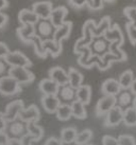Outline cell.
Segmentation results:
<instances>
[{
  "label": "cell",
  "instance_id": "52",
  "mask_svg": "<svg viewBox=\"0 0 136 145\" xmlns=\"http://www.w3.org/2000/svg\"><path fill=\"white\" fill-rule=\"evenodd\" d=\"M9 7V1L8 0H0V11H2L4 8Z\"/></svg>",
  "mask_w": 136,
  "mask_h": 145
},
{
  "label": "cell",
  "instance_id": "4",
  "mask_svg": "<svg viewBox=\"0 0 136 145\" xmlns=\"http://www.w3.org/2000/svg\"><path fill=\"white\" fill-rule=\"evenodd\" d=\"M35 27L36 35L40 36L43 40L53 38L56 28L53 25L50 19H40L38 22L35 24Z\"/></svg>",
  "mask_w": 136,
  "mask_h": 145
},
{
  "label": "cell",
  "instance_id": "45",
  "mask_svg": "<svg viewBox=\"0 0 136 145\" xmlns=\"http://www.w3.org/2000/svg\"><path fill=\"white\" fill-rule=\"evenodd\" d=\"M44 145H64V143L62 142L61 139L56 137H50L47 139V141L45 142Z\"/></svg>",
  "mask_w": 136,
  "mask_h": 145
},
{
  "label": "cell",
  "instance_id": "18",
  "mask_svg": "<svg viewBox=\"0 0 136 145\" xmlns=\"http://www.w3.org/2000/svg\"><path fill=\"white\" fill-rule=\"evenodd\" d=\"M61 103L57 95H43L42 97V106L48 113H55Z\"/></svg>",
  "mask_w": 136,
  "mask_h": 145
},
{
  "label": "cell",
  "instance_id": "10",
  "mask_svg": "<svg viewBox=\"0 0 136 145\" xmlns=\"http://www.w3.org/2000/svg\"><path fill=\"white\" fill-rule=\"evenodd\" d=\"M108 48H110V42L104 38V36L95 37L92 44H89V49L92 55L100 57L108 52Z\"/></svg>",
  "mask_w": 136,
  "mask_h": 145
},
{
  "label": "cell",
  "instance_id": "33",
  "mask_svg": "<svg viewBox=\"0 0 136 145\" xmlns=\"http://www.w3.org/2000/svg\"><path fill=\"white\" fill-rule=\"evenodd\" d=\"M114 61H120V59L115 54H113V53L108 51L106 54H104L103 56H101V61L99 64L97 65V67H98V69L100 71H105V70H108L111 67L112 63H114Z\"/></svg>",
  "mask_w": 136,
  "mask_h": 145
},
{
  "label": "cell",
  "instance_id": "16",
  "mask_svg": "<svg viewBox=\"0 0 136 145\" xmlns=\"http://www.w3.org/2000/svg\"><path fill=\"white\" fill-rule=\"evenodd\" d=\"M121 90L122 89L120 87L119 82H118V80H115V78H108L101 85V91L104 95L117 97Z\"/></svg>",
  "mask_w": 136,
  "mask_h": 145
},
{
  "label": "cell",
  "instance_id": "56",
  "mask_svg": "<svg viewBox=\"0 0 136 145\" xmlns=\"http://www.w3.org/2000/svg\"><path fill=\"white\" fill-rule=\"evenodd\" d=\"M81 145H92V144H89V143H86V144H81Z\"/></svg>",
  "mask_w": 136,
  "mask_h": 145
},
{
  "label": "cell",
  "instance_id": "22",
  "mask_svg": "<svg viewBox=\"0 0 136 145\" xmlns=\"http://www.w3.org/2000/svg\"><path fill=\"white\" fill-rule=\"evenodd\" d=\"M72 31V24L70 21H64V24L57 27L54 32L53 39L59 42H63L64 39H67L70 36V33Z\"/></svg>",
  "mask_w": 136,
  "mask_h": 145
},
{
  "label": "cell",
  "instance_id": "51",
  "mask_svg": "<svg viewBox=\"0 0 136 145\" xmlns=\"http://www.w3.org/2000/svg\"><path fill=\"white\" fill-rule=\"evenodd\" d=\"M4 145H21V142H20V139H17V138H10L8 140V142Z\"/></svg>",
  "mask_w": 136,
  "mask_h": 145
},
{
  "label": "cell",
  "instance_id": "44",
  "mask_svg": "<svg viewBox=\"0 0 136 145\" xmlns=\"http://www.w3.org/2000/svg\"><path fill=\"white\" fill-rule=\"evenodd\" d=\"M105 0H92L89 4V8L92 10H100L103 8V3Z\"/></svg>",
  "mask_w": 136,
  "mask_h": 145
},
{
  "label": "cell",
  "instance_id": "6",
  "mask_svg": "<svg viewBox=\"0 0 136 145\" xmlns=\"http://www.w3.org/2000/svg\"><path fill=\"white\" fill-rule=\"evenodd\" d=\"M117 105V97L114 95H104L98 101L96 105L97 117H103Z\"/></svg>",
  "mask_w": 136,
  "mask_h": 145
},
{
  "label": "cell",
  "instance_id": "26",
  "mask_svg": "<svg viewBox=\"0 0 136 145\" xmlns=\"http://www.w3.org/2000/svg\"><path fill=\"white\" fill-rule=\"evenodd\" d=\"M44 47L46 49V51L48 52V54H50L52 57H57L63 50L62 42L54 40L53 38L44 40Z\"/></svg>",
  "mask_w": 136,
  "mask_h": 145
},
{
  "label": "cell",
  "instance_id": "12",
  "mask_svg": "<svg viewBox=\"0 0 136 145\" xmlns=\"http://www.w3.org/2000/svg\"><path fill=\"white\" fill-rule=\"evenodd\" d=\"M17 36L24 44H31L36 36L35 24H21V27L17 29Z\"/></svg>",
  "mask_w": 136,
  "mask_h": 145
},
{
  "label": "cell",
  "instance_id": "35",
  "mask_svg": "<svg viewBox=\"0 0 136 145\" xmlns=\"http://www.w3.org/2000/svg\"><path fill=\"white\" fill-rule=\"evenodd\" d=\"M31 44H32L33 48H34L35 54L40 57V58H46V57H47L48 52L46 51V49H45V47H44V40H43L40 36L36 35L32 39V42H31Z\"/></svg>",
  "mask_w": 136,
  "mask_h": 145
},
{
  "label": "cell",
  "instance_id": "7",
  "mask_svg": "<svg viewBox=\"0 0 136 145\" xmlns=\"http://www.w3.org/2000/svg\"><path fill=\"white\" fill-rule=\"evenodd\" d=\"M8 133V136L10 138H17L20 139L21 137H24L27 133V124L22 121H18L15 120L13 122H9L7 128L4 130Z\"/></svg>",
  "mask_w": 136,
  "mask_h": 145
},
{
  "label": "cell",
  "instance_id": "11",
  "mask_svg": "<svg viewBox=\"0 0 136 145\" xmlns=\"http://www.w3.org/2000/svg\"><path fill=\"white\" fill-rule=\"evenodd\" d=\"M53 8L51 1H38L32 5V10L40 17V19H49Z\"/></svg>",
  "mask_w": 136,
  "mask_h": 145
},
{
  "label": "cell",
  "instance_id": "20",
  "mask_svg": "<svg viewBox=\"0 0 136 145\" xmlns=\"http://www.w3.org/2000/svg\"><path fill=\"white\" fill-rule=\"evenodd\" d=\"M57 97L62 103H68V104L70 103L71 104L72 102L76 100V89L69 84L61 86Z\"/></svg>",
  "mask_w": 136,
  "mask_h": 145
},
{
  "label": "cell",
  "instance_id": "13",
  "mask_svg": "<svg viewBox=\"0 0 136 145\" xmlns=\"http://www.w3.org/2000/svg\"><path fill=\"white\" fill-rule=\"evenodd\" d=\"M111 24H112V22H111V17H108V16L103 17L98 24H96L95 20L89 19L90 29H92V34H94V36L95 37L103 36L104 33L106 32L108 29L111 28V25H112Z\"/></svg>",
  "mask_w": 136,
  "mask_h": 145
},
{
  "label": "cell",
  "instance_id": "32",
  "mask_svg": "<svg viewBox=\"0 0 136 145\" xmlns=\"http://www.w3.org/2000/svg\"><path fill=\"white\" fill-rule=\"evenodd\" d=\"M55 116L60 121H68L72 117L71 104L61 103V105L59 106L57 110H56Z\"/></svg>",
  "mask_w": 136,
  "mask_h": 145
},
{
  "label": "cell",
  "instance_id": "25",
  "mask_svg": "<svg viewBox=\"0 0 136 145\" xmlns=\"http://www.w3.org/2000/svg\"><path fill=\"white\" fill-rule=\"evenodd\" d=\"M76 99L83 104L88 105L92 99V87L89 85H81L76 89Z\"/></svg>",
  "mask_w": 136,
  "mask_h": 145
},
{
  "label": "cell",
  "instance_id": "38",
  "mask_svg": "<svg viewBox=\"0 0 136 145\" xmlns=\"http://www.w3.org/2000/svg\"><path fill=\"white\" fill-rule=\"evenodd\" d=\"M123 14L129 19V22L136 25V7H127L123 10Z\"/></svg>",
  "mask_w": 136,
  "mask_h": 145
},
{
  "label": "cell",
  "instance_id": "30",
  "mask_svg": "<svg viewBox=\"0 0 136 145\" xmlns=\"http://www.w3.org/2000/svg\"><path fill=\"white\" fill-rule=\"evenodd\" d=\"M134 78L135 77H134V73H133L132 70H125V71H123L120 74L119 78H118V82H119L121 89L122 90H130Z\"/></svg>",
  "mask_w": 136,
  "mask_h": 145
},
{
  "label": "cell",
  "instance_id": "54",
  "mask_svg": "<svg viewBox=\"0 0 136 145\" xmlns=\"http://www.w3.org/2000/svg\"><path fill=\"white\" fill-rule=\"evenodd\" d=\"M132 106L136 109V95H134V100H133V104Z\"/></svg>",
  "mask_w": 136,
  "mask_h": 145
},
{
  "label": "cell",
  "instance_id": "42",
  "mask_svg": "<svg viewBox=\"0 0 136 145\" xmlns=\"http://www.w3.org/2000/svg\"><path fill=\"white\" fill-rule=\"evenodd\" d=\"M90 2H92V0H69V3L76 8H82V7H84L85 4H87L89 7Z\"/></svg>",
  "mask_w": 136,
  "mask_h": 145
},
{
  "label": "cell",
  "instance_id": "17",
  "mask_svg": "<svg viewBox=\"0 0 136 145\" xmlns=\"http://www.w3.org/2000/svg\"><path fill=\"white\" fill-rule=\"evenodd\" d=\"M49 77L57 83L60 86H64L68 84V71H66L62 67H53L49 70Z\"/></svg>",
  "mask_w": 136,
  "mask_h": 145
},
{
  "label": "cell",
  "instance_id": "1",
  "mask_svg": "<svg viewBox=\"0 0 136 145\" xmlns=\"http://www.w3.org/2000/svg\"><path fill=\"white\" fill-rule=\"evenodd\" d=\"M21 92V85L10 75L0 77V93L4 97H12Z\"/></svg>",
  "mask_w": 136,
  "mask_h": 145
},
{
  "label": "cell",
  "instance_id": "9",
  "mask_svg": "<svg viewBox=\"0 0 136 145\" xmlns=\"http://www.w3.org/2000/svg\"><path fill=\"white\" fill-rule=\"evenodd\" d=\"M123 110L120 106L116 105L114 106L110 111H108L105 116V122H104V125L106 127H114V126H117L119 125L121 122L123 121Z\"/></svg>",
  "mask_w": 136,
  "mask_h": 145
},
{
  "label": "cell",
  "instance_id": "39",
  "mask_svg": "<svg viewBox=\"0 0 136 145\" xmlns=\"http://www.w3.org/2000/svg\"><path fill=\"white\" fill-rule=\"evenodd\" d=\"M125 30H127V33H128L129 39L131 41V44H136V25H133L132 24H125Z\"/></svg>",
  "mask_w": 136,
  "mask_h": 145
},
{
  "label": "cell",
  "instance_id": "21",
  "mask_svg": "<svg viewBox=\"0 0 136 145\" xmlns=\"http://www.w3.org/2000/svg\"><path fill=\"white\" fill-rule=\"evenodd\" d=\"M67 15H68L67 8H65L63 5H60L57 8H53V11L51 13V16H50L49 19L53 24V25L55 28H57V27H60V25H62V24H64L65 18H66Z\"/></svg>",
  "mask_w": 136,
  "mask_h": 145
},
{
  "label": "cell",
  "instance_id": "3",
  "mask_svg": "<svg viewBox=\"0 0 136 145\" xmlns=\"http://www.w3.org/2000/svg\"><path fill=\"white\" fill-rule=\"evenodd\" d=\"M5 63L10 67H27L30 68L32 66V61L20 51H13L10 52L4 57Z\"/></svg>",
  "mask_w": 136,
  "mask_h": 145
},
{
  "label": "cell",
  "instance_id": "27",
  "mask_svg": "<svg viewBox=\"0 0 136 145\" xmlns=\"http://www.w3.org/2000/svg\"><path fill=\"white\" fill-rule=\"evenodd\" d=\"M117 105L120 106L122 109L130 107L133 104L134 94L129 90H121L117 95Z\"/></svg>",
  "mask_w": 136,
  "mask_h": 145
},
{
  "label": "cell",
  "instance_id": "2",
  "mask_svg": "<svg viewBox=\"0 0 136 145\" xmlns=\"http://www.w3.org/2000/svg\"><path fill=\"white\" fill-rule=\"evenodd\" d=\"M8 74L14 80H16L20 85L30 84L35 80L34 73L31 72L27 67H10Z\"/></svg>",
  "mask_w": 136,
  "mask_h": 145
},
{
  "label": "cell",
  "instance_id": "53",
  "mask_svg": "<svg viewBox=\"0 0 136 145\" xmlns=\"http://www.w3.org/2000/svg\"><path fill=\"white\" fill-rule=\"evenodd\" d=\"M130 91H131L134 95H136V77L134 78V81H133V84H132V86H131V88H130Z\"/></svg>",
  "mask_w": 136,
  "mask_h": 145
},
{
  "label": "cell",
  "instance_id": "15",
  "mask_svg": "<svg viewBox=\"0 0 136 145\" xmlns=\"http://www.w3.org/2000/svg\"><path fill=\"white\" fill-rule=\"evenodd\" d=\"M60 87V85L51 80L50 77L42 80L38 84V89L44 95H57Z\"/></svg>",
  "mask_w": 136,
  "mask_h": 145
},
{
  "label": "cell",
  "instance_id": "49",
  "mask_svg": "<svg viewBox=\"0 0 136 145\" xmlns=\"http://www.w3.org/2000/svg\"><path fill=\"white\" fill-rule=\"evenodd\" d=\"M7 66H9L5 61H4V58H0V77L4 76V73L7 71Z\"/></svg>",
  "mask_w": 136,
  "mask_h": 145
},
{
  "label": "cell",
  "instance_id": "50",
  "mask_svg": "<svg viewBox=\"0 0 136 145\" xmlns=\"http://www.w3.org/2000/svg\"><path fill=\"white\" fill-rule=\"evenodd\" d=\"M10 139V137L8 136V133H5V131H1L0 130V145H4L8 140Z\"/></svg>",
  "mask_w": 136,
  "mask_h": 145
},
{
  "label": "cell",
  "instance_id": "14",
  "mask_svg": "<svg viewBox=\"0 0 136 145\" xmlns=\"http://www.w3.org/2000/svg\"><path fill=\"white\" fill-rule=\"evenodd\" d=\"M20 121L28 123V122H37L40 119V111L36 105H30L28 108H24L19 114Z\"/></svg>",
  "mask_w": 136,
  "mask_h": 145
},
{
  "label": "cell",
  "instance_id": "36",
  "mask_svg": "<svg viewBox=\"0 0 136 145\" xmlns=\"http://www.w3.org/2000/svg\"><path fill=\"white\" fill-rule=\"evenodd\" d=\"M123 44L121 42H110V48H108V51L113 54H115L118 58L120 59V61H125L128 59V56L124 51L121 50V46Z\"/></svg>",
  "mask_w": 136,
  "mask_h": 145
},
{
  "label": "cell",
  "instance_id": "28",
  "mask_svg": "<svg viewBox=\"0 0 136 145\" xmlns=\"http://www.w3.org/2000/svg\"><path fill=\"white\" fill-rule=\"evenodd\" d=\"M27 124V133L33 138V141L37 142L42 140L45 135L44 128L36 124V122H28Z\"/></svg>",
  "mask_w": 136,
  "mask_h": 145
},
{
  "label": "cell",
  "instance_id": "31",
  "mask_svg": "<svg viewBox=\"0 0 136 145\" xmlns=\"http://www.w3.org/2000/svg\"><path fill=\"white\" fill-rule=\"evenodd\" d=\"M78 130L75 127H65L61 131L60 139L64 144H72L76 141Z\"/></svg>",
  "mask_w": 136,
  "mask_h": 145
},
{
  "label": "cell",
  "instance_id": "43",
  "mask_svg": "<svg viewBox=\"0 0 136 145\" xmlns=\"http://www.w3.org/2000/svg\"><path fill=\"white\" fill-rule=\"evenodd\" d=\"M11 51L9 49L8 44L2 42V41H0V58H4Z\"/></svg>",
  "mask_w": 136,
  "mask_h": 145
},
{
  "label": "cell",
  "instance_id": "46",
  "mask_svg": "<svg viewBox=\"0 0 136 145\" xmlns=\"http://www.w3.org/2000/svg\"><path fill=\"white\" fill-rule=\"evenodd\" d=\"M20 142H21V145H32V142L34 141H33V138L27 133L24 137L20 138Z\"/></svg>",
  "mask_w": 136,
  "mask_h": 145
},
{
  "label": "cell",
  "instance_id": "8",
  "mask_svg": "<svg viewBox=\"0 0 136 145\" xmlns=\"http://www.w3.org/2000/svg\"><path fill=\"white\" fill-rule=\"evenodd\" d=\"M83 37L78 39L75 44V48H73V52L78 53V51L80 50L81 48H84V47H89V44H92V41L94 40V34L92 32V29H90V24H89V20L85 21L84 25H83Z\"/></svg>",
  "mask_w": 136,
  "mask_h": 145
},
{
  "label": "cell",
  "instance_id": "29",
  "mask_svg": "<svg viewBox=\"0 0 136 145\" xmlns=\"http://www.w3.org/2000/svg\"><path fill=\"white\" fill-rule=\"evenodd\" d=\"M86 105L83 104L79 100H75L71 103V109H72V117L78 119V120H84L87 118V111L85 108Z\"/></svg>",
  "mask_w": 136,
  "mask_h": 145
},
{
  "label": "cell",
  "instance_id": "41",
  "mask_svg": "<svg viewBox=\"0 0 136 145\" xmlns=\"http://www.w3.org/2000/svg\"><path fill=\"white\" fill-rule=\"evenodd\" d=\"M102 145H119L118 138H114L106 135L102 138Z\"/></svg>",
  "mask_w": 136,
  "mask_h": 145
},
{
  "label": "cell",
  "instance_id": "55",
  "mask_svg": "<svg viewBox=\"0 0 136 145\" xmlns=\"http://www.w3.org/2000/svg\"><path fill=\"white\" fill-rule=\"evenodd\" d=\"M106 2H112V1H114V0H105Z\"/></svg>",
  "mask_w": 136,
  "mask_h": 145
},
{
  "label": "cell",
  "instance_id": "37",
  "mask_svg": "<svg viewBox=\"0 0 136 145\" xmlns=\"http://www.w3.org/2000/svg\"><path fill=\"white\" fill-rule=\"evenodd\" d=\"M92 137H94V133H92V129H84L81 133H78L75 143H76V145L86 144V143H89Z\"/></svg>",
  "mask_w": 136,
  "mask_h": 145
},
{
  "label": "cell",
  "instance_id": "47",
  "mask_svg": "<svg viewBox=\"0 0 136 145\" xmlns=\"http://www.w3.org/2000/svg\"><path fill=\"white\" fill-rule=\"evenodd\" d=\"M9 122L7 121V119L4 117V113L3 112H0V130L1 131H4L7 126H8Z\"/></svg>",
  "mask_w": 136,
  "mask_h": 145
},
{
  "label": "cell",
  "instance_id": "23",
  "mask_svg": "<svg viewBox=\"0 0 136 145\" xmlns=\"http://www.w3.org/2000/svg\"><path fill=\"white\" fill-rule=\"evenodd\" d=\"M40 20V17L35 14L33 10L22 8L18 13V21L21 24H36Z\"/></svg>",
  "mask_w": 136,
  "mask_h": 145
},
{
  "label": "cell",
  "instance_id": "57",
  "mask_svg": "<svg viewBox=\"0 0 136 145\" xmlns=\"http://www.w3.org/2000/svg\"><path fill=\"white\" fill-rule=\"evenodd\" d=\"M66 145H71V144H66Z\"/></svg>",
  "mask_w": 136,
  "mask_h": 145
},
{
  "label": "cell",
  "instance_id": "19",
  "mask_svg": "<svg viewBox=\"0 0 136 145\" xmlns=\"http://www.w3.org/2000/svg\"><path fill=\"white\" fill-rule=\"evenodd\" d=\"M104 38L108 42H121L124 44V36L123 33L118 24H113L106 32L104 33Z\"/></svg>",
  "mask_w": 136,
  "mask_h": 145
},
{
  "label": "cell",
  "instance_id": "48",
  "mask_svg": "<svg viewBox=\"0 0 136 145\" xmlns=\"http://www.w3.org/2000/svg\"><path fill=\"white\" fill-rule=\"evenodd\" d=\"M9 21V16L7 14L2 13V11H0V29L3 28L5 24H8Z\"/></svg>",
  "mask_w": 136,
  "mask_h": 145
},
{
  "label": "cell",
  "instance_id": "40",
  "mask_svg": "<svg viewBox=\"0 0 136 145\" xmlns=\"http://www.w3.org/2000/svg\"><path fill=\"white\" fill-rule=\"evenodd\" d=\"M119 145H136L135 138L130 135H120L118 137Z\"/></svg>",
  "mask_w": 136,
  "mask_h": 145
},
{
  "label": "cell",
  "instance_id": "34",
  "mask_svg": "<svg viewBox=\"0 0 136 145\" xmlns=\"http://www.w3.org/2000/svg\"><path fill=\"white\" fill-rule=\"evenodd\" d=\"M123 124L129 127L136 126V109L130 106L123 110Z\"/></svg>",
  "mask_w": 136,
  "mask_h": 145
},
{
  "label": "cell",
  "instance_id": "5",
  "mask_svg": "<svg viewBox=\"0 0 136 145\" xmlns=\"http://www.w3.org/2000/svg\"><path fill=\"white\" fill-rule=\"evenodd\" d=\"M24 108V103L22 100H15L7 105L4 117L8 122H13L15 120H18L21 110Z\"/></svg>",
  "mask_w": 136,
  "mask_h": 145
},
{
  "label": "cell",
  "instance_id": "24",
  "mask_svg": "<svg viewBox=\"0 0 136 145\" xmlns=\"http://www.w3.org/2000/svg\"><path fill=\"white\" fill-rule=\"evenodd\" d=\"M84 76L83 74L76 68L68 69V84L72 86L75 89L79 88L81 85H83Z\"/></svg>",
  "mask_w": 136,
  "mask_h": 145
}]
</instances>
